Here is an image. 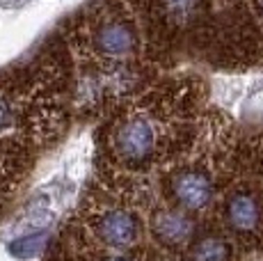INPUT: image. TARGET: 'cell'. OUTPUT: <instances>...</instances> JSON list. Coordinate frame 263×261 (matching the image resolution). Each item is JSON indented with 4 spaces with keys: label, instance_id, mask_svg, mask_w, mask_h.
Here are the masks:
<instances>
[{
    "label": "cell",
    "instance_id": "6da1fadb",
    "mask_svg": "<svg viewBox=\"0 0 263 261\" xmlns=\"http://www.w3.org/2000/svg\"><path fill=\"white\" fill-rule=\"evenodd\" d=\"M156 144V130L149 119L144 117H130L119 126L115 135V147L124 158L128 160H142L154 152Z\"/></svg>",
    "mask_w": 263,
    "mask_h": 261
},
{
    "label": "cell",
    "instance_id": "7a4b0ae2",
    "mask_svg": "<svg viewBox=\"0 0 263 261\" xmlns=\"http://www.w3.org/2000/svg\"><path fill=\"white\" fill-rule=\"evenodd\" d=\"M96 234L110 248H128L138 238V220L128 211H108L101 215Z\"/></svg>",
    "mask_w": 263,
    "mask_h": 261
},
{
    "label": "cell",
    "instance_id": "3957f363",
    "mask_svg": "<svg viewBox=\"0 0 263 261\" xmlns=\"http://www.w3.org/2000/svg\"><path fill=\"white\" fill-rule=\"evenodd\" d=\"M174 195L188 211H199L213 197V183L201 172H183L174 179Z\"/></svg>",
    "mask_w": 263,
    "mask_h": 261
},
{
    "label": "cell",
    "instance_id": "277c9868",
    "mask_svg": "<svg viewBox=\"0 0 263 261\" xmlns=\"http://www.w3.org/2000/svg\"><path fill=\"white\" fill-rule=\"evenodd\" d=\"M156 238H160L165 245H181L190 238L192 220L181 211H160L151 220Z\"/></svg>",
    "mask_w": 263,
    "mask_h": 261
},
{
    "label": "cell",
    "instance_id": "5b68a950",
    "mask_svg": "<svg viewBox=\"0 0 263 261\" xmlns=\"http://www.w3.org/2000/svg\"><path fill=\"white\" fill-rule=\"evenodd\" d=\"M96 46L105 55H126L135 48V34L126 23L110 21L96 32Z\"/></svg>",
    "mask_w": 263,
    "mask_h": 261
},
{
    "label": "cell",
    "instance_id": "8992f818",
    "mask_svg": "<svg viewBox=\"0 0 263 261\" xmlns=\"http://www.w3.org/2000/svg\"><path fill=\"white\" fill-rule=\"evenodd\" d=\"M227 220L238 232H252L261 220V209L256 199L247 193H236L227 202Z\"/></svg>",
    "mask_w": 263,
    "mask_h": 261
},
{
    "label": "cell",
    "instance_id": "52a82bcc",
    "mask_svg": "<svg viewBox=\"0 0 263 261\" xmlns=\"http://www.w3.org/2000/svg\"><path fill=\"white\" fill-rule=\"evenodd\" d=\"M229 243L217 236H209V238L199 240L192 250V261H229Z\"/></svg>",
    "mask_w": 263,
    "mask_h": 261
},
{
    "label": "cell",
    "instance_id": "ba28073f",
    "mask_svg": "<svg viewBox=\"0 0 263 261\" xmlns=\"http://www.w3.org/2000/svg\"><path fill=\"white\" fill-rule=\"evenodd\" d=\"M44 243H46V234L37 232V234H30V236H23V238L14 240V243L9 245V252H12L14 257L28 259V257H34V254L44 248Z\"/></svg>",
    "mask_w": 263,
    "mask_h": 261
},
{
    "label": "cell",
    "instance_id": "9c48e42d",
    "mask_svg": "<svg viewBox=\"0 0 263 261\" xmlns=\"http://www.w3.org/2000/svg\"><path fill=\"white\" fill-rule=\"evenodd\" d=\"M197 0H163V7L165 12L172 14L174 18H185L192 14V9H195Z\"/></svg>",
    "mask_w": 263,
    "mask_h": 261
},
{
    "label": "cell",
    "instance_id": "30bf717a",
    "mask_svg": "<svg viewBox=\"0 0 263 261\" xmlns=\"http://www.w3.org/2000/svg\"><path fill=\"white\" fill-rule=\"evenodd\" d=\"M12 117H14L12 105H9V101H5V99L0 97V130L12 124Z\"/></svg>",
    "mask_w": 263,
    "mask_h": 261
},
{
    "label": "cell",
    "instance_id": "8fae6325",
    "mask_svg": "<svg viewBox=\"0 0 263 261\" xmlns=\"http://www.w3.org/2000/svg\"><path fill=\"white\" fill-rule=\"evenodd\" d=\"M105 261H126V259H121V257H110V259H105Z\"/></svg>",
    "mask_w": 263,
    "mask_h": 261
},
{
    "label": "cell",
    "instance_id": "7c38bea8",
    "mask_svg": "<svg viewBox=\"0 0 263 261\" xmlns=\"http://www.w3.org/2000/svg\"><path fill=\"white\" fill-rule=\"evenodd\" d=\"M256 3H259V7H261V9H263V0H256Z\"/></svg>",
    "mask_w": 263,
    "mask_h": 261
}]
</instances>
